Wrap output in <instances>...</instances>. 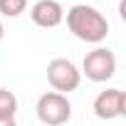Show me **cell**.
I'll return each mask as SVG.
<instances>
[{"mask_svg": "<svg viewBox=\"0 0 126 126\" xmlns=\"http://www.w3.org/2000/svg\"><path fill=\"white\" fill-rule=\"evenodd\" d=\"M67 27L77 40H82L87 45H99L109 35V20L96 8L84 5V3L72 5L67 10Z\"/></svg>", "mask_w": 126, "mask_h": 126, "instance_id": "obj_1", "label": "cell"}, {"mask_svg": "<svg viewBox=\"0 0 126 126\" xmlns=\"http://www.w3.org/2000/svg\"><path fill=\"white\" fill-rule=\"evenodd\" d=\"M35 114H37V119L45 126H62V124H67L69 116H72V104H69V99L64 94H59V92H45L37 99Z\"/></svg>", "mask_w": 126, "mask_h": 126, "instance_id": "obj_2", "label": "cell"}, {"mask_svg": "<svg viewBox=\"0 0 126 126\" xmlns=\"http://www.w3.org/2000/svg\"><path fill=\"white\" fill-rule=\"evenodd\" d=\"M47 82L54 92L59 94H69L74 89H79L82 84V72L77 69V64L72 59H64V57H54L49 64H47Z\"/></svg>", "mask_w": 126, "mask_h": 126, "instance_id": "obj_3", "label": "cell"}, {"mask_svg": "<svg viewBox=\"0 0 126 126\" xmlns=\"http://www.w3.org/2000/svg\"><path fill=\"white\" fill-rule=\"evenodd\" d=\"M82 74L89 82H109L116 74V54L109 47H94L82 62Z\"/></svg>", "mask_w": 126, "mask_h": 126, "instance_id": "obj_4", "label": "cell"}, {"mask_svg": "<svg viewBox=\"0 0 126 126\" xmlns=\"http://www.w3.org/2000/svg\"><path fill=\"white\" fill-rule=\"evenodd\" d=\"M94 114L101 121H114V119L126 116V94L119 87L99 92L94 99Z\"/></svg>", "mask_w": 126, "mask_h": 126, "instance_id": "obj_5", "label": "cell"}, {"mask_svg": "<svg viewBox=\"0 0 126 126\" xmlns=\"http://www.w3.org/2000/svg\"><path fill=\"white\" fill-rule=\"evenodd\" d=\"M30 17L37 27H45V30H52L57 25H62L64 20V8L57 0H37V3L30 8Z\"/></svg>", "mask_w": 126, "mask_h": 126, "instance_id": "obj_6", "label": "cell"}, {"mask_svg": "<svg viewBox=\"0 0 126 126\" xmlns=\"http://www.w3.org/2000/svg\"><path fill=\"white\" fill-rule=\"evenodd\" d=\"M17 114V96L10 89L0 87V119H15Z\"/></svg>", "mask_w": 126, "mask_h": 126, "instance_id": "obj_7", "label": "cell"}, {"mask_svg": "<svg viewBox=\"0 0 126 126\" xmlns=\"http://www.w3.org/2000/svg\"><path fill=\"white\" fill-rule=\"evenodd\" d=\"M27 10V0H0V15L3 17H20Z\"/></svg>", "mask_w": 126, "mask_h": 126, "instance_id": "obj_8", "label": "cell"}, {"mask_svg": "<svg viewBox=\"0 0 126 126\" xmlns=\"http://www.w3.org/2000/svg\"><path fill=\"white\" fill-rule=\"evenodd\" d=\"M0 126H17L15 119H0Z\"/></svg>", "mask_w": 126, "mask_h": 126, "instance_id": "obj_9", "label": "cell"}, {"mask_svg": "<svg viewBox=\"0 0 126 126\" xmlns=\"http://www.w3.org/2000/svg\"><path fill=\"white\" fill-rule=\"evenodd\" d=\"M3 35H5V27H3V22H0V42H3Z\"/></svg>", "mask_w": 126, "mask_h": 126, "instance_id": "obj_10", "label": "cell"}]
</instances>
